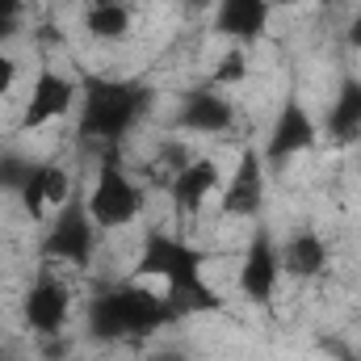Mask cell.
Segmentation results:
<instances>
[{"instance_id": "obj_27", "label": "cell", "mask_w": 361, "mask_h": 361, "mask_svg": "<svg viewBox=\"0 0 361 361\" xmlns=\"http://www.w3.org/2000/svg\"><path fill=\"white\" fill-rule=\"evenodd\" d=\"M315 4H336V0H315Z\"/></svg>"}, {"instance_id": "obj_19", "label": "cell", "mask_w": 361, "mask_h": 361, "mask_svg": "<svg viewBox=\"0 0 361 361\" xmlns=\"http://www.w3.org/2000/svg\"><path fill=\"white\" fill-rule=\"evenodd\" d=\"M244 72H248V55H244V47H231V51L214 63L210 85H214V89H219V85H240V80H244Z\"/></svg>"}, {"instance_id": "obj_16", "label": "cell", "mask_w": 361, "mask_h": 361, "mask_svg": "<svg viewBox=\"0 0 361 361\" xmlns=\"http://www.w3.org/2000/svg\"><path fill=\"white\" fill-rule=\"evenodd\" d=\"M277 252H281V273H290V277H319L328 269V244L315 231L290 235Z\"/></svg>"}, {"instance_id": "obj_17", "label": "cell", "mask_w": 361, "mask_h": 361, "mask_svg": "<svg viewBox=\"0 0 361 361\" xmlns=\"http://www.w3.org/2000/svg\"><path fill=\"white\" fill-rule=\"evenodd\" d=\"M85 25H89L92 38L118 42V38H126V30H130V8H126V4H92L89 13H85Z\"/></svg>"}, {"instance_id": "obj_13", "label": "cell", "mask_w": 361, "mask_h": 361, "mask_svg": "<svg viewBox=\"0 0 361 361\" xmlns=\"http://www.w3.org/2000/svg\"><path fill=\"white\" fill-rule=\"evenodd\" d=\"M231 122H235V105L214 89V85L189 89L185 101H180V109H177V126L197 130V135H223V130H231Z\"/></svg>"}, {"instance_id": "obj_25", "label": "cell", "mask_w": 361, "mask_h": 361, "mask_svg": "<svg viewBox=\"0 0 361 361\" xmlns=\"http://www.w3.org/2000/svg\"><path fill=\"white\" fill-rule=\"evenodd\" d=\"M180 4H185V8H210L214 0H180Z\"/></svg>"}, {"instance_id": "obj_4", "label": "cell", "mask_w": 361, "mask_h": 361, "mask_svg": "<svg viewBox=\"0 0 361 361\" xmlns=\"http://www.w3.org/2000/svg\"><path fill=\"white\" fill-rule=\"evenodd\" d=\"M85 206H89L92 223H97L101 231H118V227H130V223L139 219L143 193H139V185L130 180V173L118 164L114 152L101 156V169H97V180H92V193L85 197Z\"/></svg>"}, {"instance_id": "obj_14", "label": "cell", "mask_w": 361, "mask_h": 361, "mask_svg": "<svg viewBox=\"0 0 361 361\" xmlns=\"http://www.w3.org/2000/svg\"><path fill=\"white\" fill-rule=\"evenodd\" d=\"M214 189H223V173H219L214 160H189L180 173H173V185H169L173 206L185 210V214H197Z\"/></svg>"}, {"instance_id": "obj_2", "label": "cell", "mask_w": 361, "mask_h": 361, "mask_svg": "<svg viewBox=\"0 0 361 361\" xmlns=\"http://www.w3.org/2000/svg\"><path fill=\"white\" fill-rule=\"evenodd\" d=\"M177 307L169 302V294H152L143 281H130L126 286H114V290H101L85 311V328H89L92 341L101 345H114V341H147L156 336L160 328L177 324Z\"/></svg>"}, {"instance_id": "obj_15", "label": "cell", "mask_w": 361, "mask_h": 361, "mask_svg": "<svg viewBox=\"0 0 361 361\" xmlns=\"http://www.w3.org/2000/svg\"><path fill=\"white\" fill-rule=\"evenodd\" d=\"M324 130L332 143H353L361 139V76H345L324 114Z\"/></svg>"}, {"instance_id": "obj_18", "label": "cell", "mask_w": 361, "mask_h": 361, "mask_svg": "<svg viewBox=\"0 0 361 361\" xmlns=\"http://www.w3.org/2000/svg\"><path fill=\"white\" fill-rule=\"evenodd\" d=\"M30 169H34V160H25L17 152H0V193H21Z\"/></svg>"}, {"instance_id": "obj_9", "label": "cell", "mask_w": 361, "mask_h": 361, "mask_svg": "<svg viewBox=\"0 0 361 361\" xmlns=\"http://www.w3.org/2000/svg\"><path fill=\"white\" fill-rule=\"evenodd\" d=\"M265 156L261 147H244L231 177L223 180V214L231 219H257L265 206Z\"/></svg>"}, {"instance_id": "obj_1", "label": "cell", "mask_w": 361, "mask_h": 361, "mask_svg": "<svg viewBox=\"0 0 361 361\" xmlns=\"http://www.w3.org/2000/svg\"><path fill=\"white\" fill-rule=\"evenodd\" d=\"M160 277L169 302L177 307V315H202V311H219L223 298L206 286V252L185 244L169 231H147L143 248L130 265V281H147Z\"/></svg>"}, {"instance_id": "obj_10", "label": "cell", "mask_w": 361, "mask_h": 361, "mask_svg": "<svg viewBox=\"0 0 361 361\" xmlns=\"http://www.w3.org/2000/svg\"><path fill=\"white\" fill-rule=\"evenodd\" d=\"M17 197H21V210L34 223H42L51 210H59L72 197V173L59 160H34V169H30V177H25Z\"/></svg>"}, {"instance_id": "obj_7", "label": "cell", "mask_w": 361, "mask_h": 361, "mask_svg": "<svg viewBox=\"0 0 361 361\" xmlns=\"http://www.w3.org/2000/svg\"><path fill=\"white\" fill-rule=\"evenodd\" d=\"M235 286L252 307H273L277 286H281V252L273 244L269 227L252 231V240L244 248V261H240V273H235Z\"/></svg>"}, {"instance_id": "obj_24", "label": "cell", "mask_w": 361, "mask_h": 361, "mask_svg": "<svg viewBox=\"0 0 361 361\" xmlns=\"http://www.w3.org/2000/svg\"><path fill=\"white\" fill-rule=\"evenodd\" d=\"M13 30H17V21H4V17H0V42L13 38Z\"/></svg>"}, {"instance_id": "obj_26", "label": "cell", "mask_w": 361, "mask_h": 361, "mask_svg": "<svg viewBox=\"0 0 361 361\" xmlns=\"http://www.w3.org/2000/svg\"><path fill=\"white\" fill-rule=\"evenodd\" d=\"M92 4H126V0H92Z\"/></svg>"}, {"instance_id": "obj_6", "label": "cell", "mask_w": 361, "mask_h": 361, "mask_svg": "<svg viewBox=\"0 0 361 361\" xmlns=\"http://www.w3.org/2000/svg\"><path fill=\"white\" fill-rule=\"evenodd\" d=\"M315 143H319L315 114L302 105V97H298V92H290V97L277 105V114H273V126H269V135H265L261 156H265V164L281 169V164H290L294 156L311 152Z\"/></svg>"}, {"instance_id": "obj_29", "label": "cell", "mask_w": 361, "mask_h": 361, "mask_svg": "<svg viewBox=\"0 0 361 361\" xmlns=\"http://www.w3.org/2000/svg\"><path fill=\"white\" fill-rule=\"evenodd\" d=\"M281 4H290V0H281Z\"/></svg>"}, {"instance_id": "obj_21", "label": "cell", "mask_w": 361, "mask_h": 361, "mask_svg": "<svg viewBox=\"0 0 361 361\" xmlns=\"http://www.w3.org/2000/svg\"><path fill=\"white\" fill-rule=\"evenodd\" d=\"M345 42H349V51H361V13L349 17V30H345Z\"/></svg>"}, {"instance_id": "obj_11", "label": "cell", "mask_w": 361, "mask_h": 361, "mask_svg": "<svg viewBox=\"0 0 361 361\" xmlns=\"http://www.w3.org/2000/svg\"><path fill=\"white\" fill-rule=\"evenodd\" d=\"M76 97H80L76 80H68L63 72L42 68V72H38V80H34V89H30V101H25L21 130H38V126H47V122L63 118V114L76 105Z\"/></svg>"}, {"instance_id": "obj_8", "label": "cell", "mask_w": 361, "mask_h": 361, "mask_svg": "<svg viewBox=\"0 0 361 361\" xmlns=\"http://www.w3.org/2000/svg\"><path fill=\"white\" fill-rule=\"evenodd\" d=\"M21 315H25V328L42 341H59V332L68 328V315H72V290L51 277V273H38L25 290V302H21Z\"/></svg>"}, {"instance_id": "obj_22", "label": "cell", "mask_w": 361, "mask_h": 361, "mask_svg": "<svg viewBox=\"0 0 361 361\" xmlns=\"http://www.w3.org/2000/svg\"><path fill=\"white\" fill-rule=\"evenodd\" d=\"M21 13H25V0H0V17L4 21H17Z\"/></svg>"}, {"instance_id": "obj_23", "label": "cell", "mask_w": 361, "mask_h": 361, "mask_svg": "<svg viewBox=\"0 0 361 361\" xmlns=\"http://www.w3.org/2000/svg\"><path fill=\"white\" fill-rule=\"evenodd\" d=\"M147 361H193L185 349H156V353H147Z\"/></svg>"}, {"instance_id": "obj_3", "label": "cell", "mask_w": 361, "mask_h": 361, "mask_svg": "<svg viewBox=\"0 0 361 361\" xmlns=\"http://www.w3.org/2000/svg\"><path fill=\"white\" fill-rule=\"evenodd\" d=\"M152 105V89L139 80H105L92 76L80 85V122L76 135L85 143H101L105 152H114L147 114Z\"/></svg>"}, {"instance_id": "obj_12", "label": "cell", "mask_w": 361, "mask_h": 361, "mask_svg": "<svg viewBox=\"0 0 361 361\" xmlns=\"http://www.w3.org/2000/svg\"><path fill=\"white\" fill-rule=\"evenodd\" d=\"M269 17L273 0H214V34L240 47H252L257 38H265Z\"/></svg>"}, {"instance_id": "obj_5", "label": "cell", "mask_w": 361, "mask_h": 361, "mask_svg": "<svg viewBox=\"0 0 361 361\" xmlns=\"http://www.w3.org/2000/svg\"><path fill=\"white\" fill-rule=\"evenodd\" d=\"M97 223H92L89 206L68 197L55 214H51V227L38 244V252L47 261H63V265H76V269H89L92 257H97Z\"/></svg>"}, {"instance_id": "obj_28", "label": "cell", "mask_w": 361, "mask_h": 361, "mask_svg": "<svg viewBox=\"0 0 361 361\" xmlns=\"http://www.w3.org/2000/svg\"><path fill=\"white\" fill-rule=\"evenodd\" d=\"M0 361H13V357H8V353H0Z\"/></svg>"}, {"instance_id": "obj_20", "label": "cell", "mask_w": 361, "mask_h": 361, "mask_svg": "<svg viewBox=\"0 0 361 361\" xmlns=\"http://www.w3.org/2000/svg\"><path fill=\"white\" fill-rule=\"evenodd\" d=\"M13 80H17V63H13V59H8V55L0 51V97L13 89Z\"/></svg>"}]
</instances>
